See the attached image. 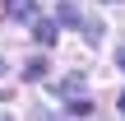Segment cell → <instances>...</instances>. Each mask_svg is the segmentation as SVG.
<instances>
[{
	"mask_svg": "<svg viewBox=\"0 0 125 121\" xmlns=\"http://www.w3.org/2000/svg\"><path fill=\"white\" fill-rule=\"evenodd\" d=\"M5 14L14 23H32V19H42V5L37 0H5Z\"/></svg>",
	"mask_w": 125,
	"mask_h": 121,
	"instance_id": "obj_1",
	"label": "cell"
},
{
	"mask_svg": "<svg viewBox=\"0 0 125 121\" xmlns=\"http://www.w3.org/2000/svg\"><path fill=\"white\" fill-rule=\"evenodd\" d=\"M51 19H56L60 28H83V14H79V5H74V0H60Z\"/></svg>",
	"mask_w": 125,
	"mask_h": 121,
	"instance_id": "obj_2",
	"label": "cell"
},
{
	"mask_svg": "<svg viewBox=\"0 0 125 121\" xmlns=\"http://www.w3.org/2000/svg\"><path fill=\"white\" fill-rule=\"evenodd\" d=\"M32 37H37V47H51L60 37V23L56 19H32Z\"/></svg>",
	"mask_w": 125,
	"mask_h": 121,
	"instance_id": "obj_3",
	"label": "cell"
},
{
	"mask_svg": "<svg viewBox=\"0 0 125 121\" xmlns=\"http://www.w3.org/2000/svg\"><path fill=\"white\" fill-rule=\"evenodd\" d=\"M51 93H56V98H83V79H79V75H60V79L51 84Z\"/></svg>",
	"mask_w": 125,
	"mask_h": 121,
	"instance_id": "obj_4",
	"label": "cell"
},
{
	"mask_svg": "<svg viewBox=\"0 0 125 121\" xmlns=\"http://www.w3.org/2000/svg\"><path fill=\"white\" fill-rule=\"evenodd\" d=\"M42 75H46V61H28L23 65V79H42Z\"/></svg>",
	"mask_w": 125,
	"mask_h": 121,
	"instance_id": "obj_5",
	"label": "cell"
},
{
	"mask_svg": "<svg viewBox=\"0 0 125 121\" xmlns=\"http://www.w3.org/2000/svg\"><path fill=\"white\" fill-rule=\"evenodd\" d=\"M83 37H88V42H102V23L88 19V23H83Z\"/></svg>",
	"mask_w": 125,
	"mask_h": 121,
	"instance_id": "obj_6",
	"label": "cell"
},
{
	"mask_svg": "<svg viewBox=\"0 0 125 121\" xmlns=\"http://www.w3.org/2000/svg\"><path fill=\"white\" fill-rule=\"evenodd\" d=\"M70 112H74V117H88L93 103H88V98H70Z\"/></svg>",
	"mask_w": 125,
	"mask_h": 121,
	"instance_id": "obj_7",
	"label": "cell"
},
{
	"mask_svg": "<svg viewBox=\"0 0 125 121\" xmlns=\"http://www.w3.org/2000/svg\"><path fill=\"white\" fill-rule=\"evenodd\" d=\"M116 112H121V117H125V89H121V98H116Z\"/></svg>",
	"mask_w": 125,
	"mask_h": 121,
	"instance_id": "obj_8",
	"label": "cell"
},
{
	"mask_svg": "<svg viewBox=\"0 0 125 121\" xmlns=\"http://www.w3.org/2000/svg\"><path fill=\"white\" fill-rule=\"evenodd\" d=\"M116 65H121V70H125V47H121V51H116Z\"/></svg>",
	"mask_w": 125,
	"mask_h": 121,
	"instance_id": "obj_9",
	"label": "cell"
},
{
	"mask_svg": "<svg viewBox=\"0 0 125 121\" xmlns=\"http://www.w3.org/2000/svg\"><path fill=\"white\" fill-rule=\"evenodd\" d=\"M0 98H9V89H0Z\"/></svg>",
	"mask_w": 125,
	"mask_h": 121,
	"instance_id": "obj_10",
	"label": "cell"
},
{
	"mask_svg": "<svg viewBox=\"0 0 125 121\" xmlns=\"http://www.w3.org/2000/svg\"><path fill=\"white\" fill-rule=\"evenodd\" d=\"M102 5H121V0H102Z\"/></svg>",
	"mask_w": 125,
	"mask_h": 121,
	"instance_id": "obj_11",
	"label": "cell"
}]
</instances>
